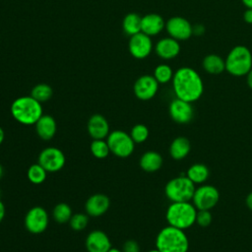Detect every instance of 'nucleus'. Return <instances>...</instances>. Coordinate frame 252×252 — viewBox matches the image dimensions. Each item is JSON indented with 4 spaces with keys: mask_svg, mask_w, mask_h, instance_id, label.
Masks as SVG:
<instances>
[{
    "mask_svg": "<svg viewBox=\"0 0 252 252\" xmlns=\"http://www.w3.org/2000/svg\"><path fill=\"white\" fill-rule=\"evenodd\" d=\"M172 88L177 98L194 102L204 92V83L199 73L191 67H181L174 72Z\"/></svg>",
    "mask_w": 252,
    "mask_h": 252,
    "instance_id": "1",
    "label": "nucleus"
},
{
    "mask_svg": "<svg viewBox=\"0 0 252 252\" xmlns=\"http://www.w3.org/2000/svg\"><path fill=\"white\" fill-rule=\"evenodd\" d=\"M11 114L20 124L31 126L43 114L41 102L32 95H24L16 98L11 104Z\"/></svg>",
    "mask_w": 252,
    "mask_h": 252,
    "instance_id": "2",
    "label": "nucleus"
},
{
    "mask_svg": "<svg viewBox=\"0 0 252 252\" xmlns=\"http://www.w3.org/2000/svg\"><path fill=\"white\" fill-rule=\"evenodd\" d=\"M156 248L160 252H187L189 239L183 229L167 225L158 233Z\"/></svg>",
    "mask_w": 252,
    "mask_h": 252,
    "instance_id": "3",
    "label": "nucleus"
},
{
    "mask_svg": "<svg viewBox=\"0 0 252 252\" xmlns=\"http://www.w3.org/2000/svg\"><path fill=\"white\" fill-rule=\"evenodd\" d=\"M198 210L193 203L188 202H171L165 212V219L168 225L187 229L196 222Z\"/></svg>",
    "mask_w": 252,
    "mask_h": 252,
    "instance_id": "4",
    "label": "nucleus"
},
{
    "mask_svg": "<svg viewBox=\"0 0 252 252\" xmlns=\"http://www.w3.org/2000/svg\"><path fill=\"white\" fill-rule=\"evenodd\" d=\"M224 60L225 71L234 77L246 76L252 69V53L244 45L232 47Z\"/></svg>",
    "mask_w": 252,
    "mask_h": 252,
    "instance_id": "5",
    "label": "nucleus"
},
{
    "mask_svg": "<svg viewBox=\"0 0 252 252\" xmlns=\"http://www.w3.org/2000/svg\"><path fill=\"white\" fill-rule=\"evenodd\" d=\"M195 189V184L185 174L170 179L164 187V193L171 202H188L192 200Z\"/></svg>",
    "mask_w": 252,
    "mask_h": 252,
    "instance_id": "6",
    "label": "nucleus"
},
{
    "mask_svg": "<svg viewBox=\"0 0 252 252\" xmlns=\"http://www.w3.org/2000/svg\"><path fill=\"white\" fill-rule=\"evenodd\" d=\"M110 153L118 158L130 157L135 149V142L132 140L130 134L122 130L111 131L106 138Z\"/></svg>",
    "mask_w": 252,
    "mask_h": 252,
    "instance_id": "7",
    "label": "nucleus"
},
{
    "mask_svg": "<svg viewBox=\"0 0 252 252\" xmlns=\"http://www.w3.org/2000/svg\"><path fill=\"white\" fill-rule=\"evenodd\" d=\"M220 200L219 190L210 184H201L196 187L192 203L198 211L200 210H209L211 211Z\"/></svg>",
    "mask_w": 252,
    "mask_h": 252,
    "instance_id": "8",
    "label": "nucleus"
},
{
    "mask_svg": "<svg viewBox=\"0 0 252 252\" xmlns=\"http://www.w3.org/2000/svg\"><path fill=\"white\" fill-rule=\"evenodd\" d=\"M49 216L46 210L40 206L31 208L25 216L24 224L26 229L32 234L42 233L48 226Z\"/></svg>",
    "mask_w": 252,
    "mask_h": 252,
    "instance_id": "9",
    "label": "nucleus"
},
{
    "mask_svg": "<svg viewBox=\"0 0 252 252\" xmlns=\"http://www.w3.org/2000/svg\"><path fill=\"white\" fill-rule=\"evenodd\" d=\"M37 162L47 172L53 173L61 170L64 167L66 158L60 149L55 147H48L39 153Z\"/></svg>",
    "mask_w": 252,
    "mask_h": 252,
    "instance_id": "10",
    "label": "nucleus"
},
{
    "mask_svg": "<svg viewBox=\"0 0 252 252\" xmlns=\"http://www.w3.org/2000/svg\"><path fill=\"white\" fill-rule=\"evenodd\" d=\"M165 30L170 37L181 41L187 40L193 33V28L190 22L180 16H174L165 23Z\"/></svg>",
    "mask_w": 252,
    "mask_h": 252,
    "instance_id": "11",
    "label": "nucleus"
},
{
    "mask_svg": "<svg viewBox=\"0 0 252 252\" xmlns=\"http://www.w3.org/2000/svg\"><path fill=\"white\" fill-rule=\"evenodd\" d=\"M168 112L171 119L178 124H187L194 116L192 103L177 97L172 99L169 103Z\"/></svg>",
    "mask_w": 252,
    "mask_h": 252,
    "instance_id": "12",
    "label": "nucleus"
},
{
    "mask_svg": "<svg viewBox=\"0 0 252 252\" xmlns=\"http://www.w3.org/2000/svg\"><path fill=\"white\" fill-rule=\"evenodd\" d=\"M129 52L136 59H144L148 57L153 50V42L151 36L140 32L130 37Z\"/></svg>",
    "mask_w": 252,
    "mask_h": 252,
    "instance_id": "13",
    "label": "nucleus"
},
{
    "mask_svg": "<svg viewBox=\"0 0 252 252\" xmlns=\"http://www.w3.org/2000/svg\"><path fill=\"white\" fill-rule=\"evenodd\" d=\"M134 94L141 100L153 98L158 91V83L154 76L143 75L139 77L133 87Z\"/></svg>",
    "mask_w": 252,
    "mask_h": 252,
    "instance_id": "14",
    "label": "nucleus"
},
{
    "mask_svg": "<svg viewBox=\"0 0 252 252\" xmlns=\"http://www.w3.org/2000/svg\"><path fill=\"white\" fill-rule=\"evenodd\" d=\"M85 244L88 252H107L112 247L107 234L99 229L91 231L87 235Z\"/></svg>",
    "mask_w": 252,
    "mask_h": 252,
    "instance_id": "15",
    "label": "nucleus"
},
{
    "mask_svg": "<svg viewBox=\"0 0 252 252\" xmlns=\"http://www.w3.org/2000/svg\"><path fill=\"white\" fill-rule=\"evenodd\" d=\"M110 206L109 198L101 193L92 195L85 204V209L89 217L97 218L107 212Z\"/></svg>",
    "mask_w": 252,
    "mask_h": 252,
    "instance_id": "16",
    "label": "nucleus"
},
{
    "mask_svg": "<svg viewBox=\"0 0 252 252\" xmlns=\"http://www.w3.org/2000/svg\"><path fill=\"white\" fill-rule=\"evenodd\" d=\"M88 133L93 138L96 139H106L109 131V124L104 116L101 114H94L90 117L87 125Z\"/></svg>",
    "mask_w": 252,
    "mask_h": 252,
    "instance_id": "17",
    "label": "nucleus"
},
{
    "mask_svg": "<svg viewBox=\"0 0 252 252\" xmlns=\"http://www.w3.org/2000/svg\"><path fill=\"white\" fill-rule=\"evenodd\" d=\"M155 51L157 55L161 59H173L180 52V44L178 40L170 36L163 37L157 42L155 46Z\"/></svg>",
    "mask_w": 252,
    "mask_h": 252,
    "instance_id": "18",
    "label": "nucleus"
},
{
    "mask_svg": "<svg viewBox=\"0 0 252 252\" xmlns=\"http://www.w3.org/2000/svg\"><path fill=\"white\" fill-rule=\"evenodd\" d=\"M165 28L163 18L156 13L147 14L142 17L141 32L149 36L158 34Z\"/></svg>",
    "mask_w": 252,
    "mask_h": 252,
    "instance_id": "19",
    "label": "nucleus"
},
{
    "mask_svg": "<svg viewBox=\"0 0 252 252\" xmlns=\"http://www.w3.org/2000/svg\"><path fill=\"white\" fill-rule=\"evenodd\" d=\"M34 126L37 136L43 141L51 140L57 130L55 119L48 114H42Z\"/></svg>",
    "mask_w": 252,
    "mask_h": 252,
    "instance_id": "20",
    "label": "nucleus"
},
{
    "mask_svg": "<svg viewBox=\"0 0 252 252\" xmlns=\"http://www.w3.org/2000/svg\"><path fill=\"white\" fill-rule=\"evenodd\" d=\"M191 150V143L186 137H176L169 146V155L173 159L180 160L188 156Z\"/></svg>",
    "mask_w": 252,
    "mask_h": 252,
    "instance_id": "21",
    "label": "nucleus"
},
{
    "mask_svg": "<svg viewBox=\"0 0 252 252\" xmlns=\"http://www.w3.org/2000/svg\"><path fill=\"white\" fill-rule=\"evenodd\" d=\"M162 157L155 151H148L144 153L140 158V166L144 171L155 172L162 165Z\"/></svg>",
    "mask_w": 252,
    "mask_h": 252,
    "instance_id": "22",
    "label": "nucleus"
},
{
    "mask_svg": "<svg viewBox=\"0 0 252 252\" xmlns=\"http://www.w3.org/2000/svg\"><path fill=\"white\" fill-rule=\"evenodd\" d=\"M203 69L211 75H219L225 70V60L218 54H208L202 61Z\"/></svg>",
    "mask_w": 252,
    "mask_h": 252,
    "instance_id": "23",
    "label": "nucleus"
},
{
    "mask_svg": "<svg viewBox=\"0 0 252 252\" xmlns=\"http://www.w3.org/2000/svg\"><path fill=\"white\" fill-rule=\"evenodd\" d=\"M210 175V170L203 163H194L186 171V176L196 185L204 184Z\"/></svg>",
    "mask_w": 252,
    "mask_h": 252,
    "instance_id": "24",
    "label": "nucleus"
},
{
    "mask_svg": "<svg viewBox=\"0 0 252 252\" xmlns=\"http://www.w3.org/2000/svg\"><path fill=\"white\" fill-rule=\"evenodd\" d=\"M142 17L136 13L127 14L122 21V28L126 34L132 36L141 32Z\"/></svg>",
    "mask_w": 252,
    "mask_h": 252,
    "instance_id": "25",
    "label": "nucleus"
},
{
    "mask_svg": "<svg viewBox=\"0 0 252 252\" xmlns=\"http://www.w3.org/2000/svg\"><path fill=\"white\" fill-rule=\"evenodd\" d=\"M72 209L66 203L57 204L52 211L53 220L58 223H65L70 220L72 217Z\"/></svg>",
    "mask_w": 252,
    "mask_h": 252,
    "instance_id": "26",
    "label": "nucleus"
},
{
    "mask_svg": "<svg viewBox=\"0 0 252 252\" xmlns=\"http://www.w3.org/2000/svg\"><path fill=\"white\" fill-rule=\"evenodd\" d=\"M27 176L30 182H32V184H41L46 179L47 171L37 162L32 164L28 168Z\"/></svg>",
    "mask_w": 252,
    "mask_h": 252,
    "instance_id": "27",
    "label": "nucleus"
},
{
    "mask_svg": "<svg viewBox=\"0 0 252 252\" xmlns=\"http://www.w3.org/2000/svg\"><path fill=\"white\" fill-rule=\"evenodd\" d=\"M52 94H53V91L51 87L44 83L35 85L31 92V95L41 103L50 99L52 96Z\"/></svg>",
    "mask_w": 252,
    "mask_h": 252,
    "instance_id": "28",
    "label": "nucleus"
},
{
    "mask_svg": "<svg viewBox=\"0 0 252 252\" xmlns=\"http://www.w3.org/2000/svg\"><path fill=\"white\" fill-rule=\"evenodd\" d=\"M90 149H91V153L93 154V156L98 159L105 158L110 153L109 147H108L105 139L93 140L91 143Z\"/></svg>",
    "mask_w": 252,
    "mask_h": 252,
    "instance_id": "29",
    "label": "nucleus"
},
{
    "mask_svg": "<svg viewBox=\"0 0 252 252\" xmlns=\"http://www.w3.org/2000/svg\"><path fill=\"white\" fill-rule=\"evenodd\" d=\"M173 75H174V73H173L171 67L166 64L158 65L154 71V77L158 81V84H166V83L172 81Z\"/></svg>",
    "mask_w": 252,
    "mask_h": 252,
    "instance_id": "30",
    "label": "nucleus"
},
{
    "mask_svg": "<svg viewBox=\"0 0 252 252\" xmlns=\"http://www.w3.org/2000/svg\"><path fill=\"white\" fill-rule=\"evenodd\" d=\"M130 136L135 144L144 143L149 137V129L144 124H136L130 131Z\"/></svg>",
    "mask_w": 252,
    "mask_h": 252,
    "instance_id": "31",
    "label": "nucleus"
},
{
    "mask_svg": "<svg viewBox=\"0 0 252 252\" xmlns=\"http://www.w3.org/2000/svg\"><path fill=\"white\" fill-rule=\"evenodd\" d=\"M69 223H70V226L72 229H74L76 231L83 230L87 227V225L89 223V216L86 214H82V213L72 215V217L69 220Z\"/></svg>",
    "mask_w": 252,
    "mask_h": 252,
    "instance_id": "32",
    "label": "nucleus"
},
{
    "mask_svg": "<svg viewBox=\"0 0 252 252\" xmlns=\"http://www.w3.org/2000/svg\"><path fill=\"white\" fill-rule=\"evenodd\" d=\"M213 217L209 210H200L197 212L196 222L202 227H207L212 223Z\"/></svg>",
    "mask_w": 252,
    "mask_h": 252,
    "instance_id": "33",
    "label": "nucleus"
},
{
    "mask_svg": "<svg viewBox=\"0 0 252 252\" xmlns=\"http://www.w3.org/2000/svg\"><path fill=\"white\" fill-rule=\"evenodd\" d=\"M122 252H140V246L134 239L126 240L122 246Z\"/></svg>",
    "mask_w": 252,
    "mask_h": 252,
    "instance_id": "34",
    "label": "nucleus"
},
{
    "mask_svg": "<svg viewBox=\"0 0 252 252\" xmlns=\"http://www.w3.org/2000/svg\"><path fill=\"white\" fill-rule=\"evenodd\" d=\"M243 20L249 24V25H252V9H246L243 13Z\"/></svg>",
    "mask_w": 252,
    "mask_h": 252,
    "instance_id": "35",
    "label": "nucleus"
},
{
    "mask_svg": "<svg viewBox=\"0 0 252 252\" xmlns=\"http://www.w3.org/2000/svg\"><path fill=\"white\" fill-rule=\"evenodd\" d=\"M246 206L250 211H252V192H250L246 197Z\"/></svg>",
    "mask_w": 252,
    "mask_h": 252,
    "instance_id": "36",
    "label": "nucleus"
},
{
    "mask_svg": "<svg viewBox=\"0 0 252 252\" xmlns=\"http://www.w3.org/2000/svg\"><path fill=\"white\" fill-rule=\"evenodd\" d=\"M246 82L248 87L252 90V69L248 72V74L246 75Z\"/></svg>",
    "mask_w": 252,
    "mask_h": 252,
    "instance_id": "37",
    "label": "nucleus"
},
{
    "mask_svg": "<svg viewBox=\"0 0 252 252\" xmlns=\"http://www.w3.org/2000/svg\"><path fill=\"white\" fill-rule=\"evenodd\" d=\"M4 217H5V206L3 202L0 200V222L3 220Z\"/></svg>",
    "mask_w": 252,
    "mask_h": 252,
    "instance_id": "38",
    "label": "nucleus"
},
{
    "mask_svg": "<svg viewBox=\"0 0 252 252\" xmlns=\"http://www.w3.org/2000/svg\"><path fill=\"white\" fill-rule=\"evenodd\" d=\"M241 2L246 8L252 9V0H241Z\"/></svg>",
    "mask_w": 252,
    "mask_h": 252,
    "instance_id": "39",
    "label": "nucleus"
},
{
    "mask_svg": "<svg viewBox=\"0 0 252 252\" xmlns=\"http://www.w3.org/2000/svg\"><path fill=\"white\" fill-rule=\"evenodd\" d=\"M4 138H5V133H4V130L2 129V127H0V145L3 143V141H4Z\"/></svg>",
    "mask_w": 252,
    "mask_h": 252,
    "instance_id": "40",
    "label": "nucleus"
},
{
    "mask_svg": "<svg viewBox=\"0 0 252 252\" xmlns=\"http://www.w3.org/2000/svg\"><path fill=\"white\" fill-rule=\"evenodd\" d=\"M107 252H122V250L118 249V248H115V247H111Z\"/></svg>",
    "mask_w": 252,
    "mask_h": 252,
    "instance_id": "41",
    "label": "nucleus"
},
{
    "mask_svg": "<svg viewBox=\"0 0 252 252\" xmlns=\"http://www.w3.org/2000/svg\"><path fill=\"white\" fill-rule=\"evenodd\" d=\"M3 173H4V169H3L2 165L0 164V179H1V178H2V176H3Z\"/></svg>",
    "mask_w": 252,
    "mask_h": 252,
    "instance_id": "42",
    "label": "nucleus"
},
{
    "mask_svg": "<svg viewBox=\"0 0 252 252\" xmlns=\"http://www.w3.org/2000/svg\"><path fill=\"white\" fill-rule=\"evenodd\" d=\"M148 252H160L158 248H156V249H152V250H149Z\"/></svg>",
    "mask_w": 252,
    "mask_h": 252,
    "instance_id": "43",
    "label": "nucleus"
},
{
    "mask_svg": "<svg viewBox=\"0 0 252 252\" xmlns=\"http://www.w3.org/2000/svg\"><path fill=\"white\" fill-rule=\"evenodd\" d=\"M0 196H1V191H0Z\"/></svg>",
    "mask_w": 252,
    "mask_h": 252,
    "instance_id": "44",
    "label": "nucleus"
}]
</instances>
